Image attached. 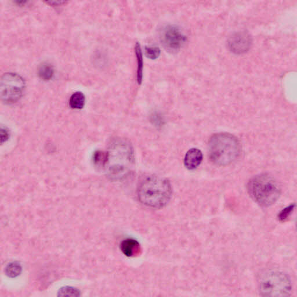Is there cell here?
<instances>
[{
    "label": "cell",
    "instance_id": "5",
    "mask_svg": "<svg viewBox=\"0 0 297 297\" xmlns=\"http://www.w3.org/2000/svg\"><path fill=\"white\" fill-rule=\"evenodd\" d=\"M258 287L265 297L289 296L292 290L288 276L277 271H268L261 274L258 278Z\"/></svg>",
    "mask_w": 297,
    "mask_h": 297
},
{
    "label": "cell",
    "instance_id": "12",
    "mask_svg": "<svg viewBox=\"0 0 297 297\" xmlns=\"http://www.w3.org/2000/svg\"><path fill=\"white\" fill-rule=\"evenodd\" d=\"M85 102V98L83 93L77 91L71 97L69 100V104L72 109H83Z\"/></svg>",
    "mask_w": 297,
    "mask_h": 297
},
{
    "label": "cell",
    "instance_id": "8",
    "mask_svg": "<svg viewBox=\"0 0 297 297\" xmlns=\"http://www.w3.org/2000/svg\"><path fill=\"white\" fill-rule=\"evenodd\" d=\"M252 38L246 31L234 33L227 40V46L230 51L237 55H241L248 51L252 46Z\"/></svg>",
    "mask_w": 297,
    "mask_h": 297
},
{
    "label": "cell",
    "instance_id": "22",
    "mask_svg": "<svg viewBox=\"0 0 297 297\" xmlns=\"http://www.w3.org/2000/svg\"><path fill=\"white\" fill-rule=\"evenodd\" d=\"M17 4H25L27 1V0H15Z\"/></svg>",
    "mask_w": 297,
    "mask_h": 297
},
{
    "label": "cell",
    "instance_id": "18",
    "mask_svg": "<svg viewBox=\"0 0 297 297\" xmlns=\"http://www.w3.org/2000/svg\"><path fill=\"white\" fill-rule=\"evenodd\" d=\"M46 4L51 7H59L67 3L69 0H43Z\"/></svg>",
    "mask_w": 297,
    "mask_h": 297
},
{
    "label": "cell",
    "instance_id": "17",
    "mask_svg": "<svg viewBox=\"0 0 297 297\" xmlns=\"http://www.w3.org/2000/svg\"><path fill=\"white\" fill-rule=\"evenodd\" d=\"M295 204H292L289 205V206L284 208V209L280 211L279 216H278L279 220L282 221V222H284V221L288 219L293 210H295Z\"/></svg>",
    "mask_w": 297,
    "mask_h": 297
},
{
    "label": "cell",
    "instance_id": "2",
    "mask_svg": "<svg viewBox=\"0 0 297 297\" xmlns=\"http://www.w3.org/2000/svg\"><path fill=\"white\" fill-rule=\"evenodd\" d=\"M108 160L105 167H108L109 174L115 178H122L128 175L134 166L133 148L129 142L116 139L110 145Z\"/></svg>",
    "mask_w": 297,
    "mask_h": 297
},
{
    "label": "cell",
    "instance_id": "15",
    "mask_svg": "<svg viewBox=\"0 0 297 297\" xmlns=\"http://www.w3.org/2000/svg\"><path fill=\"white\" fill-rule=\"evenodd\" d=\"M150 121L151 124L158 128L162 127L165 124L163 116L157 112H154L151 114Z\"/></svg>",
    "mask_w": 297,
    "mask_h": 297
},
{
    "label": "cell",
    "instance_id": "14",
    "mask_svg": "<svg viewBox=\"0 0 297 297\" xmlns=\"http://www.w3.org/2000/svg\"><path fill=\"white\" fill-rule=\"evenodd\" d=\"M108 160L107 151L97 150L94 153L93 162L96 166L105 168Z\"/></svg>",
    "mask_w": 297,
    "mask_h": 297
},
{
    "label": "cell",
    "instance_id": "19",
    "mask_svg": "<svg viewBox=\"0 0 297 297\" xmlns=\"http://www.w3.org/2000/svg\"><path fill=\"white\" fill-rule=\"evenodd\" d=\"M21 270V268L20 267L18 266V265H12L11 266H9L7 271H8V274L9 275H15V274H18L20 273V271Z\"/></svg>",
    "mask_w": 297,
    "mask_h": 297
},
{
    "label": "cell",
    "instance_id": "3",
    "mask_svg": "<svg viewBox=\"0 0 297 297\" xmlns=\"http://www.w3.org/2000/svg\"><path fill=\"white\" fill-rule=\"evenodd\" d=\"M241 151L238 139L227 132L214 134L208 142L210 159L217 165H229L238 159Z\"/></svg>",
    "mask_w": 297,
    "mask_h": 297
},
{
    "label": "cell",
    "instance_id": "6",
    "mask_svg": "<svg viewBox=\"0 0 297 297\" xmlns=\"http://www.w3.org/2000/svg\"><path fill=\"white\" fill-rule=\"evenodd\" d=\"M25 88L24 78L13 73L2 75L0 84V95L3 102L15 103L21 99Z\"/></svg>",
    "mask_w": 297,
    "mask_h": 297
},
{
    "label": "cell",
    "instance_id": "9",
    "mask_svg": "<svg viewBox=\"0 0 297 297\" xmlns=\"http://www.w3.org/2000/svg\"><path fill=\"white\" fill-rule=\"evenodd\" d=\"M203 159V153L200 150L197 148H191L188 151L185 156V166L189 170H195L200 166Z\"/></svg>",
    "mask_w": 297,
    "mask_h": 297
},
{
    "label": "cell",
    "instance_id": "11",
    "mask_svg": "<svg viewBox=\"0 0 297 297\" xmlns=\"http://www.w3.org/2000/svg\"><path fill=\"white\" fill-rule=\"evenodd\" d=\"M135 55L137 57L138 69L137 80L139 85H141L143 80V71H144V59L142 56V50L140 44L137 43L135 47Z\"/></svg>",
    "mask_w": 297,
    "mask_h": 297
},
{
    "label": "cell",
    "instance_id": "7",
    "mask_svg": "<svg viewBox=\"0 0 297 297\" xmlns=\"http://www.w3.org/2000/svg\"><path fill=\"white\" fill-rule=\"evenodd\" d=\"M160 39L164 49L173 53L179 51L187 40L179 27L174 25H167L162 28Z\"/></svg>",
    "mask_w": 297,
    "mask_h": 297
},
{
    "label": "cell",
    "instance_id": "4",
    "mask_svg": "<svg viewBox=\"0 0 297 297\" xmlns=\"http://www.w3.org/2000/svg\"><path fill=\"white\" fill-rule=\"evenodd\" d=\"M248 188L251 198L263 207L273 204L281 194L280 188L275 180L266 174L254 176L249 181Z\"/></svg>",
    "mask_w": 297,
    "mask_h": 297
},
{
    "label": "cell",
    "instance_id": "16",
    "mask_svg": "<svg viewBox=\"0 0 297 297\" xmlns=\"http://www.w3.org/2000/svg\"><path fill=\"white\" fill-rule=\"evenodd\" d=\"M145 55L148 58L155 60L160 55V50L156 47H146L145 49Z\"/></svg>",
    "mask_w": 297,
    "mask_h": 297
},
{
    "label": "cell",
    "instance_id": "1",
    "mask_svg": "<svg viewBox=\"0 0 297 297\" xmlns=\"http://www.w3.org/2000/svg\"><path fill=\"white\" fill-rule=\"evenodd\" d=\"M137 195L139 200L145 205L153 208H163L172 198V185L165 178L147 176L139 184Z\"/></svg>",
    "mask_w": 297,
    "mask_h": 297
},
{
    "label": "cell",
    "instance_id": "20",
    "mask_svg": "<svg viewBox=\"0 0 297 297\" xmlns=\"http://www.w3.org/2000/svg\"><path fill=\"white\" fill-rule=\"evenodd\" d=\"M0 134H1V144L2 145L9 139V132L7 129L1 128Z\"/></svg>",
    "mask_w": 297,
    "mask_h": 297
},
{
    "label": "cell",
    "instance_id": "13",
    "mask_svg": "<svg viewBox=\"0 0 297 297\" xmlns=\"http://www.w3.org/2000/svg\"><path fill=\"white\" fill-rule=\"evenodd\" d=\"M53 74H54L53 68L49 64H43L40 66L38 72L39 77L44 81L50 80L53 77Z\"/></svg>",
    "mask_w": 297,
    "mask_h": 297
},
{
    "label": "cell",
    "instance_id": "21",
    "mask_svg": "<svg viewBox=\"0 0 297 297\" xmlns=\"http://www.w3.org/2000/svg\"><path fill=\"white\" fill-rule=\"evenodd\" d=\"M61 293L64 294V295L62 296H67L68 293L69 294L68 296H72L71 293H74L75 296H77L75 295V293H77L75 292V290L72 289L71 287H69V288L62 289Z\"/></svg>",
    "mask_w": 297,
    "mask_h": 297
},
{
    "label": "cell",
    "instance_id": "10",
    "mask_svg": "<svg viewBox=\"0 0 297 297\" xmlns=\"http://www.w3.org/2000/svg\"><path fill=\"white\" fill-rule=\"evenodd\" d=\"M123 253L128 257L137 255L141 251L140 243L135 239H127L123 241L121 245Z\"/></svg>",
    "mask_w": 297,
    "mask_h": 297
}]
</instances>
